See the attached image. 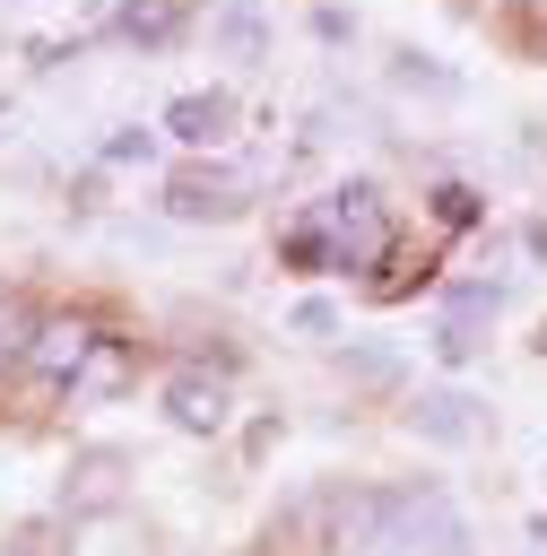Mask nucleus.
Listing matches in <instances>:
<instances>
[{"mask_svg":"<svg viewBox=\"0 0 547 556\" xmlns=\"http://www.w3.org/2000/svg\"><path fill=\"white\" fill-rule=\"evenodd\" d=\"M278 252H287L295 269H382V261H391L382 191H373V182H347V191L313 200V208L278 235Z\"/></svg>","mask_w":547,"mask_h":556,"instance_id":"nucleus-1","label":"nucleus"},{"mask_svg":"<svg viewBox=\"0 0 547 556\" xmlns=\"http://www.w3.org/2000/svg\"><path fill=\"white\" fill-rule=\"evenodd\" d=\"M373 547H391V556H460L469 530H460V513H451L434 486H417V495H391V504H382Z\"/></svg>","mask_w":547,"mask_h":556,"instance_id":"nucleus-2","label":"nucleus"},{"mask_svg":"<svg viewBox=\"0 0 547 556\" xmlns=\"http://www.w3.org/2000/svg\"><path fill=\"white\" fill-rule=\"evenodd\" d=\"M87 348H96V321L87 313H43L35 339H26V374L52 382V391H69V374L87 365Z\"/></svg>","mask_w":547,"mask_h":556,"instance_id":"nucleus-3","label":"nucleus"},{"mask_svg":"<svg viewBox=\"0 0 547 556\" xmlns=\"http://www.w3.org/2000/svg\"><path fill=\"white\" fill-rule=\"evenodd\" d=\"M165 139H182V148H226V139H234V96H226V87L174 96V104H165Z\"/></svg>","mask_w":547,"mask_h":556,"instance_id":"nucleus-4","label":"nucleus"},{"mask_svg":"<svg viewBox=\"0 0 547 556\" xmlns=\"http://www.w3.org/2000/svg\"><path fill=\"white\" fill-rule=\"evenodd\" d=\"M243 191H252L243 174H226V165H191V174L165 182V208H174V217H234Z\"/></svg>","mask_w":547,"mask_h":556,"instance_id":"nucleus-5","label":"nucleus"},{"mask_svg":"<svg viewBox=\"0 0 547 556\" xmlns=\"http://www.w3.org/2000/svg\"><path fill=\"white\" fill-rule=\"evenodd\" d=\"M165 417L182 434H217L226 426V374H174L165 382Z\"/></svg>","mask_w":547,"mask_h":556,"instance_id":"nucleus-6","label":"nucleus"},{"mask_svg":"<svg viewBox=\"0 0 547 556\" xmlns=\"http://www.w3.org/2000/svg\"><path fill=\"white\" fill-rule=\"evenodd\" d=\"M122 382H130V348H122V339H104V330H96V348H87V365H78V374H69V400H113V391H122Z\"/></svg>","mask_w":547,"mask_h":556,"instance_id":"nucleus-7","label":"nucleus"},{"mask_svg":"<svg viewBox=\"0 0 547 556\" xmlns=\"http://www.w3.org/2000/svg\"><path fill=\"white\" fill-rule=\"evenodd\" d=\"M182 17H191V9H182V0H130V9H122V17H113V26H122V35H130V43H165V35H174V26H182Z\"/></svg>","mask_w":547,"mask_h":556,"instance_id":"nucleus-8","label":"nucleus"},{"mask_svg":"<svg viewBox=\"0 0 547 556\" xmlns=\"http://www.w3.org/2000/svg\"><path fill=\"white\" fill-rule=\"evenodd\" d=\"M217 35H226V52L252 61V52H260V17H252V0H226V9H217Z\"/></svg>","mask_w":547,"mask_h":556,"instance_id":"nucleus-9","label":"nucleus"},{"mask_svg":"<svg viewBox=\"0 0 547 556\" xmlns=\"http://www.w3.org/2000/svg\"><path fill=\"white\" fill-rule=\"evenodd\" d=\"M478 217H486V200H478L469 182H443V191H434V226L460 235V226H478Z\"/></svg>","mask_w":547,"mask_h":556,"instance_id":"nucleus-10","label":"nucleus"},{"mask_svg":"<svg viewBox=\"0 0 547 556\" xmlns=\"http://www.w3.org/2000/svg\"><path fill=\"white\" fill-rule=\"evenodd\" d=\"M26 339H35V321H26L17 304H0V374H9V365H26Z\"/></svg>","mask_w":547,"mask_h":556,"instance_id":"nucleus-11","label":"nucleus"},{"mask_svg":"<svg viewBox=\"0 0 547 556\" xmlns=\"http://www.w3.org/2000/svg\"><path fill=\"white\" fill-rule=\"evenodd\" d=\"M460 408H469V400H425V408H417V426L451 443V434H469V417H460Z\"/></svg>","mask_w":547,"mask_h":556,"instance_id":"nucleus-12","label":"nucleus"},{"mask_svg":"<svg viewBox=\"0 0 547 556\" xmlns=\"http://www.w3.org/2000/svg\"><path fill=\"white\" fill-rule=\"evenodd\" d=\"M17 556H52V530H26V539H17Z\"/></svg>","mask_w":547,"mask_h":556,"instance_id":"nucleus-13","label":"nucleus"}]
</instances>
